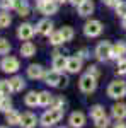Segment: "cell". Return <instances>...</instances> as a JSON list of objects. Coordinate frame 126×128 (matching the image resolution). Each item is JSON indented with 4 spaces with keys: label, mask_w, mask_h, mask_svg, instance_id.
<instances>
[{
    "label": "cell",
    "mask_w": 126,
    "mask_h": 128,
    "mask_svg": "<svg viewBox=\"0 0 126 128\" xmlns=\"http://www.w3.org/2000/svg\"><path fill=\"white\" fill-rule=\"evenodd\" d=\"M61 118H63V111H61V109L49 108L48 111L43 113V116H41V125H44V126H51V125L58 123Z\"/></svg>",
    "instance_id": "6da1fadb"
},
{
    "label": "cell",
    "mask_w": 126,
    "mask_h": 128,
    "mask_svg": "<svg viewBox=\"0 0 126 128\" xmlns=\"http://www.w3.org/2000/svg\"><path fill=\"white\" fill-rule=\"evenodd\" d=\"M107 94L109 98H114V99H121L126 96V82L125 80H114L109 84L107 87Z\"/></svg>",
    "instance_id": "7a4b0ae2"
},
{
    "label": "cell",
    "mask_w": 126,
    "mask_h": 128,
    "mask_svg": "<svg viewBox=\"0 0 126 128\" xmlns=\"http://www.w3.org/2000/svg\"><path fill=\"white\" fill-rule=\"evenodd\" d=\"M0 68L3 70L5 74H15L19 70V60L15 56H5L0 62Z\"/></svg>",
    "instance_id": "3957f363"
},
{
    "label": "cell",
    "mask_w": 126,
    "mask_h": 128,
    "mask_svg": "<svg viewBox=\"0 0 126 128\" xmlns=\"http://www.w3.org/2000/svg\"><path fill=\"white\" fill-rule=\"evenodd\" d=\"M84 32H85V36H89V38H96V36H99L102 32V24L99 20H89V22H85V26H84Z\"/></svg>",
    "instance_id": "277c9868"
},
{
    "label": "cell",
    "mask_w": 126,
    "mask_h": 128,
    "mask_svg": "<svg viewBox=\"0 0 126 128\" xmlns=\"http://www.w3.org/2000/svg\"><path fill=\"white\" fill-rule=\"evenodd\" d=\"M78 86H80V90H82V92H85V94H90V92H94V90H96L97 82H96V79H94V77H90L89 74H85V75L80 79Z\"/></svg>",
    "instance_id": "5b68a950"
},
{
    "label": "cell",
    "mask_w": 126,
    "mask_h": 128,
    "mask_svg": "<svg viewBox=\"0 0 126 128\" xmlns=\"http://www.w3.org/2000/svg\"><path fill=\"white\" fill-rule=\"evenodd\" d=\"M111 51H113V44L107 43V41H102V43L97 44L96 56L99 60H107V58H111Z\"/></svg>",
    "instance_id": "8992f818"
},
{
    "label": "cell",
    "mask_w": 126,
    "mask_h": 128,
    "mask_svg": "<svg viewBox=\"0 0 126 128\" xmlns=\"http://www.w3.org/2000/svg\"><path fill=\"white\" fill-rule=\"evenodd\" d=\"M34 36V28L31 26V24H20L19 26V29H17V38L22 41H29L31 38Z\"/></svg>",
    "instance_id": "52a82bcc"
},
{
    "label": "cell",
    "mask_w": 126,
    "mask_h": 128,
    "mask_svg": "<svg viewBox=\"0 0 126 128\" xmlns=\"http://www.w3.org/2000/svg\"><path fill=\"white\" fill-rule=\"evenodd\" d=\"M38 7L44 16H51V14H56V10H58V2H56V0H46V2L39 4Z\"/></svg>",
    "instance_id": "ba28073f"
},
{
    "label": "cell",
    "mask_w": 126,
    "mask_h": 128,
    "mask_svg": "<svg viewBox=\"0 0 126 128\" xmlns=\"http://www.w3.org/2000/svg\"><path fill=\"white\" fill-rule=\"evenodd\" d=\"M36 123H38L36 114H32V113H24V114H20L19 125L22 128H34V126H36Z\"/></svg>",
    "instance_id": "9c48e42d"
},
{
    "label": "cell",
    "mask_w": 126,
    "mask_h": 128,
    "mask_svg": "<svg viewBox=\"0 0 126 128\" xmlns=\"http://www.w3.org/2000/svg\"><path fill=\"white\" fill-rule=\"evenodd\" d=\"M44 80H46V84L51 86V87H58L60 84H61V74L56 72V70H51L48 74H44Z\"/></svg>",
    "instance_id": "30bf717a"
},
{
    "label": "cell",
    "mask_w": 126,
    "mask_h": 128,
    "mask_svg": "<svg viewBox=\"0 0 126 128\" xmlns=\"http://www.w3.org/2000/svg\"><path fill=\"white\" fill-rule=\"evenodd\" d=\"M80 68H82V58L80 56H70V58L67 60V68L70 74H77V72H80Z\"/></svg>",
    "instance_id": "8fae6325"
},
{
    "label": "cell",
    "mask_w": 126,
    "mask_h": 128,
    "mask_svg": "<svg viewBox=\"0 0 126 128\" xmlns=\"http://www.w3.org/2000/svg\"><path fill=\"white\" fill-rule=\"evenodd\" d=\"M39 34H43V36H49L51 32H53V22L49 19H43L38 22V28H36Z\"/></svg>",
    "instance_id": "7c38bea8"
},
{
    "label": "cell",
    "mask_w": 126,
    "mask_h": 128,
    "mask_svg": "<svg viewBox=\"0 0 126 128\" xmlns=\"http://www.w3.org/2000/svg\"><path fill=\"white\" fill-rule=\"evenodd\" d=\"M44 68L41 67V65H36V63H32V65H29V68H27V77L29 79H43L44 77Z\"/></svg>",
    "instance_id": "4fadbf2b"
},
{
    "label": "cell",
    "mask_w": 126,
    "mask_h": 128,
    "mask_svg": "<svg viewBox=\"0 0 126 128\" xmlns=\"http://www.w3.org/2000/svg\"><path fill=\"white\" fill-rule=\"evenodd\" d=\"M67 60L68 58H65L63 55H60L58 51L55 53V56H53V70H56V72H63V70L67 68Z\"/></svg>",
    "instance_id": "5bb4252c"
},
{
    "label": "cell",
    "mask_w": 126,
    "mask_h": 128,
    "mask_svg": "<svg viewBox=\"0 0 126 128\" xmlns=\"http://www.w3.org/2000/svg\"><path fill=\"white\" fill-rule=\"evenodd\" d=\"M84 123H85V114L82 111H75L70 114V125L73 128H82Z\"/></svg>",
    "instance_id": "9a60e30c"
},
{
    "label": "cell",
    "mask_w": 126,
    "mask_h": 128,
    "mask_svg": "<svg viewBox=\"0 0 126 128\" xmlns=\"http://www.w3.org/2000/svg\"><path fill=\"white\" fill-rule=\"evenodd\" d=\"M123 55H126V43H125V41H118L116 44L113 46L111 58H121Z\"/></svg>",
    "instance_id": "2e32d148"
},
{
    "label": "cell",
    "mask_w": 126,
    "mask_h": 128,
    "mask_svg": "<svg viewBox=\"0 0 126 128\" xmlns=\"http://www.w3.org/2000/svg\"><path fill=\"white\" fill-rule=\"evenodd\" d=\"M14 9L17 10V14H19L20 17L29 16V5H27L26 0H15V2H14Z\"/></svg>",
    "instance_id": "e0dca14e"
},
{
    "label": "cell",
    "mask_w": 126,
    "mask_h": 128,
    "mask_svg": "<svg viewBox=\"0 0 126 128\" xmlns=\"http://www.w3.org/2000/svg\"><path fill=\"white\" fill-rule=\"evenodd\" d=\"M94 12V4H92V0H84L80 5H78V14L80 16H90Z\"/></svg>",
    "instance_id": "ac0fdd59"
},
{
    "label": "cell",
    "mask_w": 126,
    "mask_h": 128,
    "mask_svg": "<svg viewBox=\"0 0 126 128\" xmlns=\"http://www.w3.org/2000/svg\"><path fill=\"white\" fill-rule=\"evenodd\" d=\"M9 84H10V90L12 92H20L22 89L26 87V82H24L22 77H12L9 80Z\"/></svg>",
    "instance_id": "d6986e66"
},
{
    "label": "cell",
    "mask_w": 126,
    "mask_h": 128,
    "mask_svg": "<svg viewBox=\"0 0 126 128\" xmlns=\"http://www.w3.org/2000/svg\"><path fill=\"white\" fill-rule=\"evenodd\" d=\"M113 116L116 120H123L126 118V104L125 102H118L113 106Z\"/></svg>",
    "instance_id": "ffe728a7"
},
{
    "label": "cell",
    "mask_w": 126,
    "mask_h": 128,
    "mask_svg": "<svg viewBox=\"0 0 126 128\" xmlns=\"http://www.w3.org/2000/svg\"><path fill=\"white\" fill-rule=\"evenodd\" d=\"M24 102H26L29 108H34V106H38V104H39V92H34V90L27 92V96L24 98Z\"/></svg>",
    "instance_id": "44dd1931"
},
{
    "label": "cell",
    "mask_w": 126,
    "mask_h": 128,
    "mask_svg": "<svg viewBox=\"0 0 126 128\" xmlns=\"http://www.w3.org/2000/svg\"><path fill=\"white\" fill-rule=\"evenodd\" d=\"M34 53H36V46H34L31 41L22 43V46H20V55H22V56H32Z\"/></svg>",
    "instance_id": "7402d4cb"
},
{
    "label": "cell",
    "mask_w": 126,
    "mask_h": 128,
    "mask_svg": "<svg viewBox=\"0 0 126 128\" xmlns=\"http://www.w3.org/2000/svg\"><path fill=\"white\" fill-rule=\"evenodd\" d=\"M5 121H7L9 125H19V121H20V114L17 113V111L10 109L9 113H5Z\"/></svg>",
    "instance_id": "603a6c76"
},
{
    "label": "cell",
    "mask_w": 126,
    "mask_h": 128,
    "mask_svg": "<svg viewBox=\"0 0 126 128\" xmlns=\"http://www.w3.org/2000/svg\"><path fill=\"white\" fill-rule=\"evenodd\" d=\"M90 116H92L94 120H97V118H102V116H106V113H104V108H102V106H99V104L92 106V108H90Z\"/></svg>",
    "instance_id": "cb8c5ba5"
},
{
    "label": "cell",
    "mask_w": 126,
    "mask_h": 128,
    "mask_svg": "<svg viewBox=\"0 0 126 128\" xmlns=\"http://www.w3.org/2000/svg\"><path fill=\"white\" fill-rule=\"evenodd\" d=\"M10 109H12V99L9 96H5V98L0 99V111H3V113H9Z\"/></svg>",
    "instance_id": "d4e9b609"
},
{
    "label": "cell",
    "mask_w": 126,
    "mask_h": 128,
    "mask_svg": "<svg viewBox=\"0 0 126 128\" xmlns=\"http://www.w3.org/2000/svg\"><path fill=\"white\" fill-rule=\"evenodd\" d=\"M60 32H61V36H63V41H72L73 40V34H75L70 26H63V28L60 29Z\"/></svg>",
    "instance_id": "484cf974"
},
{
    "label": "cell",
    "mask_w": 126,
    "mask_h": 128,
    "mask_svg": "<svg viewBox=\"0 0 126 128\" xmlns=\"http://www.w3.org/2000/svg\"><path fill=\"white\" fill-rule=\"evenodd\" d=\"M49 43L53 44V46H58V44H61L63 43V36H61V32L60 31H53L51 34H49Z\"/></svg>",
    "instance_id": "4316f807"
},
{
    "label": "cell",
    "mask_w": 126,
    "mask_h": 128,
    "mask_svg": "<svg viewBox=\"0 0 126 128\" xmlns=\"http://www.w3.org/2000/svg\"><path fill=\"white\" fill-rule=\"evenodd\" d=\"M51 94L46 92V90H43V92H39V104L38 106H49V102H51Z\"/></svg>",
    "instance_id": "83f0119b"
},
{
    "label": "cell",
    "mask_w": 126,
    "mask_h": 128,
    "mask_svg": "<svg viewBox=\"0 0 126 128\" xmlns=\"http://www.w3.org/2000/svg\"><path fill=\"white\" fill-rule=\"evenodd\" d=\"M10 22H12V17L9 16V12L2 10L0 12V28H9Z\"/></svg>",
    "instance_id": "f1b7e54d"
},
{
    "label": "cell",
    "mask_w": 126,
    "mask_h": 128,
    "mask_svg": "<svg viewBox=\"0 0 126 128\" xmlns=\"http://www.w3.org/2000/svg\"><path fill=\"white\" fill-rule=\"evenodd\" d=\"M10 43L9 40H5V38H0V55H5V53H9L10 51Z\"/></svg>",
    "instance_id": "f546056e"
},
{
    "label": "cell",
    "mask_w": 126,
    "mask_h": 128,
    "mask_svg": "<svg viewBox=\"0 0 126 128\" xmlns=\"http://www.w3.org/2000/svg\"><path fill=\"white\" fill-rule=\"evenodd\" d=\"M63 104H65L63 98H51L49 108H55V109H63Z\"/></svg>",
    "instance_id": "4dcf8cb0"
},
{
    "label": "cell",
    "mask_w": 126,
    "mask_h": 128,
    "mask_svg": "<svg viewBox=\"0 0 126 128\" xmlns=\"http://www.w3.org/2000/svg\"><path fill=\"white\" fill-rule=\"evenodd\" d=\"M0 92L3 94V96H9L10 92V84H9V80H0Z\"/></svg>",
    "instance_id": "1f68e13d"
},
{
    "label": "cell",
    "mask_w": 126,
    "mask_h": 128,
    "mask_svg": "<svg viewBox=\"0 0 126 128\" xmlns=\"http://www.w3.org/2000/svg\"><path fill=\"white\" fill-rule=\"evenodd\" d=\"M116 14L121 17H126V2H119L116 5Z\"/></svg>",
    "instance_id": "d6a6232c"
},
{
    "label": "cell",
    "mask_w": 126,
    "mask_h": 128,
    "mask_svg": "<svg viewBox=\"0 0 126 128\" xmlns=\"http://www.w3.org/2000/svg\"><path fill=\"white\" fill-rule=\"evenodd\" d=\"M96 126H97V128H107V126H109V120H107V116L97 118V120H96Z\"/></svg>",
    "instance_id": "836d02e7"
},
{
    "label": "cell",
    "mask_w": 126,
    "mask_h": 128,
    "mask_svg": "<svg viewBox=\"0 0 126 128\" xmlns=\"http://www.w3.org/2000/svg\"><path fill=\"white\" fill-rule=\"evenodd\" d=\"M116 72L119 74V75L126 74V60H125V58H119V62H118V68H116Z\"/></svg>",
    "instance_id": "e575fe53"
},
{
    "label": "cell",
    "mask_w": 126,
    "mask_h": 128,
    "mask_svg": "<svg viewBox=\"0 0 126 128\" xmlns=\"http://www.w3.org/2000/svg\"><path fill=\"white\" fill-rule=\"evenodd\" d=\"M0 9L5 10V12L9 9H14V2L12 0H0Z\"/></svg>",
    "instance_id": "d590c367"
},
{
    "label": "cell",
    "mask_w": 126,
    "mask_h": 128,
    "mask_svg": "<svg viewBox=\"0 0 126 128\" xmlns=\"http://www.w3.org/2000/svg\"><path fill=\"white\" fill-rule=\"evenodd\" d=\"M87 74L90 75V77H94V79H97L101 72H99V68H97L96 65H92V67H89V72H87Z\"/></svg>",
    "instance_id": "8d00e7d4"
},
{
    "label": "cell",
    "mask_w": 126,
    "mask_h": 128,
    "mask_svg": "<svg viewBox=\"0 0 126 128\" xmlns=\"http://www.w3.org/2000/svg\"><path fill=\"white\" fill-rule=\"evenodd\" d=\"M106 5H109V7H116L118 4H119V0H102Z\"/></svg>",
    "instance_id": "74e56055"
},
{
    "label": "cell",
    "mask_w": 126,
    "mask_h": 128,
    "mask_svg": "<svg viewBox=\"0 0 126 128\" xmlns=\"http://www.w3.org/2000/svg\"><path fill=\"white\" fill-rule=\"evenodd\" d=\"M114 128H126V123H123V121L119 120V121H118L116 125H114Z\"/></svg>",
    "instance_id": "f35d334b"
},
{
    "label": "cell",
    "mask_w": 126,
    "mask_h": 128,
    "mask_svg": "<svg viewBox=\"0 0 126 128\" xmlns=\"http://www.w3.org/2000/svg\"><path fill=\"white\" fill-rule=\"evenodd\" d=\"M77 56H80V58H84V56H87V50L84 48V50H80V53H78Z\"/></svg>",
    "instance_id": "ab89813d"
},
{
    "label": "cell",
    "mask_w": 126,
    "mask_h": 128,
    "mask_svg": "<svg viewBox=\"0 0 126 128\" xmlns=\"http://www.w3.org/2000/svg\"><path fill=\"white\" fill-rule=\"evenodd\" d=\"M82 2H84V0H70V4H73V5H80V4H82Z\"/></svg>",
    "instance_id": "60d3db41"
},
{
    "label": "cell",
    "mask_w": 126,
    "mask_h": 128,
    "mask_svg": "<svg viewBox=\"0 0 126 128\" xmlns=\"http://www.w3.org/2000/svg\"><path fill=\"white\" fill-rule=\"evenodd\" d=\"M58 4H65V2H70V0H56Z\"/></svg>",
    "instance_id": "b9f144b4"
},
{
    "label": "cell",
    "mask_w": 126,
    "mask_h": 128,
    "mask_svg": "<svg viewBox=\"0 0 126 128\" xmlns=\"http://www.w3.org/2000/svg\"><path fill=\"white\" fill-rule=\"evenodd\" d=\"M123 28H126V17H123Z\"/></svg>",
    "instance_id": "7bdbcfd3"
},
{
    "label": "cell",
    "mask_w": 126,
    "mask_h": 128,
    "mask_svg": "<svg viewBox=\"0 0 126 128\" xmlns=\"http://www.w3.org/2000/svg\"><path fill=\"white\" fill-rule=\"evenodd\" d=\"M2 98H5V96H3V94H2V92H0V99H2Z\"/></svg>",
    "instance_id": "ee69618b"
},
{
    "label": "cell",
    "mask_w": 126,
    "mask_h": 128,
    "mask_svg": "<svg viewBox=\"0 0 126 128\" xmlns=\"http://www.w3.org/2000/svg\"><path fill=\"white\" fill-rule=\"evenodd\" d=\"M0 128H5V126H0Z\"/></svg>",
    "instance_id": "f6af8a7d"
},
{
    "label": "cell",
    "mask_w": 126,
    "mask_h": 128,
    "mask_svg": "<svg viewBox=\"0 0 126 128\" xmlns=\"http://www.w3.org/2000/svg\"><path fill=\"white\" fill-rule=\"evenodd\" d=\"M12 2H15V0H12Z\"/></svg>",
    "instance_id": "bcb514c9"
}]
</instances>
